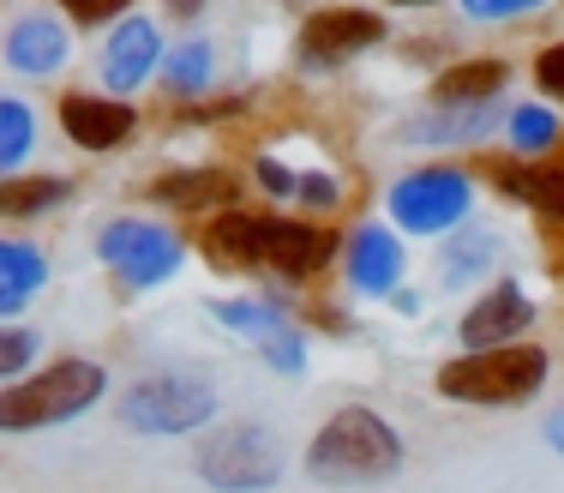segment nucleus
Listing matches in <instances>:
<instances>
[{
    "label": "nucleus",
    "mask_w": 564,
    "mask_h": 493,
    "mask_svg": "<svg viewBox=\"0 0 564 493\" xmlns=\"http://www.w3.org/2000/svg\"><path fill=\"white\" fill-rule=\"evenodd\" d=\"M402 458H409V446H402V433L379 409L343 404L318 421V433L306 439L301 463L318 487H372V482H391L402 470Z\"/></svg>",
    "instance_id": "obj_1"
},
{
    "label": "nucleus",
    "mask_w": 564,
    "mask_h": 493,
    "mask_svg": "<svg viewBox=\"0 0 564 493\" xmlns=\"http://www.w3.org/2000/svg\"><path fill=\"white\" fill-rule=\"evenodd\" d=\"M102 392H109V367L90 362V355H61L48 367H31L24 379L0 385V433L66 428L85 409H97Z\"/></svg>",
    "instance_id": "obj_2"
},
{
    "label": "nucleus",
    "mask_w": 564,
    "mask_h": 493,
    "mask_svg": "<svg viewBox=\"0 0 564 493\" xmlns=\"http://www.w3.org/2000/svg\"><path fill=\"white\" fill-rule=\"evenodd\" d=\"M553 355L541 343H510V350H463L438 367V397L468 409H522L546 392Z\"/></svg>",
    "instance_id": "obj_3"
},
{
    "label": "nucleus",
    "mask_w": 564,
    "mask_h": 493,
    "mask_svg": "<svg viewBox=\"0 0 564 493\" xmlns=\"http://www.w3.org/2000/svg\"><path fill=\"white\" fill-rule=\"evenodd\" d=\"M223 409V392L205 379V373H181V367H163V373H144L120 392L115 416L127 433H144V439H186V433H205Z\"/></svg>",
    "instance_id": "obj_4"
},
{
    "label": "nucleus",
    "mask_w": 564,
    "mask_h": 493,
    "mask_svg": "<svg viewBox=\"0 0 564 493\" xmlns=\"http://www.w3.org/2000/svg\"><path fill=\"white\" fill-rule=\"evenodd\" d=\"M193 470L217 493H271L282 482V470H289V451H282V439L264 421H223V428L198 439Z\"/></svg>",
    "instance_id": "obj_5"
},
{
    "label": "nucleus",
    "mask_w": 564,
    "mask_h": 493,
    "mask_svg": "<svg viewBox=\"0 0 564 493\" xmlns=\"http://www.w3.org/2000/svg\"><path fill=\"white\" fill-rule=\"evenodd\" d=\"M384 211H391V229L402 235H456L475 211V175L456 163H426V169H409V175L391 181L384 193Z\"/></svg>",
    "instance_id": "obj_6"
},
{
    "label": "nucleus",
    "mask_w": 564,
    "mask_h": 493,
    "mask_svg": "<svg viewBox=\"0 0 564 493\" xmlns=\"http://www.w3.org/2000/svg\"><path fill=\"white\" fill-rule=\"evenodd\" d=\"M97 259L120 277V289H156L181 271L186 259V235L151 217H115L97 235Z\"/></svg>",
    "instance_id": "obj_7"
},
{
    "label": "nucleus",
    "mask_w": 564,
    "mask_h": 493,
    "mask_svg": "<svg viewBox=\"0 0 564 493\" xmlns=\"http://www.w3.org/2000/svg\"><path fill=\"white\" fill-rule=\"evenodd\" d=\"M391 36L379 7H318L301 19V36H294V61L306 73H343L348 61L372 55V49Z\"/></svg>",
    "instance_id": "obj_8"
},
{
    "label": "nucleus",
    "mask_w": 564,
    "mask_h": 493,
    "mask_svg": "<svg viewBox=\"0 0 564 493\" xmlns=\"http://www.w3.org/2000/svg\"><path fill=\"white\" fill-rule=\"evenodd\" d=\"M210 313L223 319L228 337L252 343L271 373H282V379H301V373H306V337H301V325H294L276 301H264V296H217V301H210Z\"/></svg>",
    "instance_id": "obj_9"
},
{
    "label": "nucleus",
    "mask_w": 564,
    "mask_h": 493,
    "mask_svg": "<svg viewBox=\"0 0 564 493\" xmlns=\"http://www.w3.org/2000/svg\"><path fill=\"white\" fill-rule=\"evenodd\" d=\"M55 121L66 132V144H78V151H90V157H109L139 132V109L109 97V90H66Z\"/></svg>",
    "instance_id": "obj_10"
},
{
    "label": "nucleus",
    "mask_w": 564,
    "mask_h": 493,
    "mask_svg": "<svg viewBox=\"0 0 564 493\" xmlns=\"http://www.w3.org/2000/svg\"><path fill=\"white\" fill-rule=\"evenodd\" d=\"M534 325V301L522 296L517 277H499L492 289H480L468 301V313L456 319V337L463 350H510V343H529L522 331Z\"/></svg>",
    "instance_id": "obj_11"
},
{
    "label": "nucleus",
    "mask_w": 564,
    "mask_h": 493,
    "mask_svg": "<svg viewBox=\"0 0 564 493\" xmlns=\"http://www.w3.org/2000/svg\"><path fill=\"white\" fill-rule=\"evenodd\" d=\"M343 271H348V289L367 301H391L409 277V253H402V235L391 223H360L343 247Z\"/></svg>",
    "instance_id": "obj_12"
},
{
    "label": "nucleus",
    "mask_w": 564,
    "mask_h": 493,
    "mask_svg": "<svg viewBox=\"0 0 564 493\" xmlns=\"http://www.w3.org/2000/svg\"><path fill=\"white\" fill-rule=\"evenodd\" d=\"M337 229L313 217H271V235H264V271H276L282 283H313L318 271H330L337 259Z\"/></svg>",
    "instance_id": "obj_13"
},
{
    "label": "nucleus",
    "mask_w": 564,
    "mask_h": 493,
    "mask_svg": "<svg viewBox=\"0 0 564 493\" xmlns=\"http://www.w3.org/2000/svg\"><path fill=\"white\" fill-rule=\"evenodd\" d=\"M264 235H271V217H264V211H247V205L217 211V217H205V229H198V259L223 277L264 271Z\"/></svg>",
    "instance_id": "obj_14"
},
{
    "label": "nucleus",
    "mask_w": 564,
    "mask_h": 493,
    "mask_svg": "<svg viewBox=\"0 0 564 493\" xmlns=\"http://www.w3.org/2000/svg\"><path fill=\"white\" fill-rule=\"evenodd\" d=\"M163 31H156L151 19H120L115 31H109V43H102V85H109V97L120 103H132V90L139 85H151L156 78V66H163Z\"/></svg>",
    "instance_id": "obj_15"
},
{
    "label": "nucleus",
    "mask_w": 564,
    "mask_h": 493,
    "mask_svg": "<svg viewBox=\"0 0 564 493\" xmlns=\"http://www.w3.org/2000/svg\"><path fill=\"white\" fill-rule=\"evenodd\" d=\"M480 175L499 186L505 199L529 205L541 223L564 229V163H522V157H480Z\"/></svg>",
    "instance_id": "obj_16"
},
{
    "label": "nucleus",
    "mask_w": 564,
    "mask_h": 493,
    "mask_svg": "<svg viewBox=\"0 0 564 493\" xmlns=\"http://www.w3.org/2000/svg\"><path fill=\"white\" fill-rule=\"evenodd\" d=\"M0 55H7L12 73L48 78V73H61V66H66V55H73V31H66V19H55V12H24V19L7 24Z\"/></svg>",
    "instance_id": "obj_17"
},
{
    "label": "nucleus",
    "mask_w": 564,
    "mask_h": 493,
    "mask_svg": "<svg viewBox=\"0 0 564 493\" xmlns=\"http://www.w3.org/2000/svg\"><path fill=\"white\" fill-rule=\"evenodd\" d=\"M144 199L169 211H193V217H217V211L240 205V181L235 169H163L144 181Z\"/></svg>",
    "instance_id": "obj_18"
},
{
    "label": "nucleus",
    "mask_w": 564,
    "mask_h": 493,
    "mask_svg": "<svg viewBox=\"0 0 564 493\" xmlns=\"http://www.w3.org/2000/svg\"><path fill=\"white\" fill-rule=\"evenodd\" d=\"M510 85V61L499 55H475V61H456L445 73L433 78V109H487V103H499Z\"/></svg>",
    "instance_id": "obj_19"
},
{
    "label": "nucleus",
    "mask_w": 564,
    "mask_h": 493,
    "mask_svg": "<svg viewBox=\"0 0 564 493\" xmlns=\"http://www.w3.org/2000/svg\"><path fill=\"white\" fill-rule=\"evenodd\" d=\"M48 289V253L24 235H0V319L24 313Z\"/></svg>",
    "instance_id": "obj_20"
},
{
    "label": "nucleus",
    "mask_w": 564,
    "mask_h": 493,
    "mask_svg": "<svg viewBox=\"0 0 564 493\" xmlns=\"http://www.w3.org/2000/svg\"><path fill=\"white\" fill-rule=\"evenodd\" d=\"M156 78H163L169 97H205L210 85H217V49H210V36H174L163 49V66H156Z\"/></svg>",
    "instance_id": "obj_21"
},
{
    "label": "nucleus",
    "mask_w": 564,
    "mask_h": 493,
    "mask_svg": "<svg viewBox=\"0 0 564 493\" xmlns=\"http://www.w3.org/2000/svg\"><path fill=\"white\" fill-rule=\"evenodd\" d=\"M73 199V181L66 175H7L0 181V217L7 223H31V217H48Z\"/></svg>",
    "instance_id": "obj_22"
},
{
    "label": "nucleus",
    "mask_w": 564,
    "mask_h": 493,
    "mask_svg": "<svg viewBox=\"0 0 564 493\" xmlns=\"http://www.w3.org/2000/svg\"><path fill=\"white\" fill-rule=\"evenodd\" d=\"M505 139H510V157L541 163V157L564 139V121H558L553 103H517V109L505 115Z\"/></svg>",
    "instance_id": "obj_23"
},
{
    "label": "nucleus",
    "mask_w": 564,
    "mask_h": 493,
    "mask_svg": "<svg viewBox=\"0 0 564 493\" xmlns=\"http://www.w3.org/2000/svg\"><path fill=\"white\" fill-rule=\"evenodd\" d=\"M492 265H499V235H487V229H456L451 247H445V259H438V283H445V289H463V283H475V277H487Z\"/></svg>",
    "instance_id": "obj_24"
},
{
    "label": "nucleus",
    "mask_w": 564,
    "mask_h": 493,
    "mask_svg": "<svg viewBox=\"0 0 564 493\" xmlns=\"http://www.w3.org/2000/svg\"><path fill=\"white\" fill-rule=\"evenodd\" d=\"M492 109H499V103H487V109H438V115H426V121H414L409 132H397V139L402 144H475L480 127L492 121Z\"/></svg>",
    "instance_id": "obj_25"
},
{
    "label": "nucleus",
    "mask_w": 564,
    "mask_h": 493,
    "mask_svg": "<svg viewBox=\"0 0 564 493\" xmlns=\"http://www.w3.org/2000/svg\"><path fill=\"white\" fill-rule=\"evenodd\" d=\"M36 151V109L24 97H0V181L19 175V163Z\"/></svg>",
    "instance_id": "obj_26"
},
{
    "label": "nucleus",
    "mask_w": 564,
    "mask_h": 493,
    "mask_svg": "<svg viewBox=\"0 0 564 493\" xmlns=\"http://www.w3.org/2000/svg\"><path fill=\"white\" fill-rule=\"evenodd\" d=\"M43 355V331L36 325H0V385L24 379Z\"/></svg>",
    "instance_id": "obj_27"
},
{
    "label": "nucleus",
    "mask_w": 564,
    "mask_h": 493,
    "mask_svg": "<svg viewBox=\"0 0 564 493\" xmlns=\"http://www.w3.org/2000/svg\"><path fill=\"white\" fill-rule=\"evenodd\" d=\"M294 205H306V211H337L343 205V181L337 175H325V169H294Z\"/></svg>",
    "instance_id": "obj_28"
},
{
    "label": "nucleus",
    "mask_w": 564,
    "mask_h": 493,
    "mask_svg": "<svg viewBox=\"0 0 564 493\" xmlns=\"http://www.w3.org/2000/svg\"><path fill=\"white\" fill-rule=\"evenodd\" d=\"M139 0H61V19L66 24H120L132 19Z\"/></svg>",
    "instance_id": "obj_29"
},
{
    "label": "nucleus",
    "mask_w": 564,
    "mask_h": 493,
    "mask_svg": "<svg viewBox=\"0 0 564 493\" xmlns=\"http://www.w3.org/2000/svg\"><path fill=\"white\" fill-rule=\"evenodd\" d=\"M475 24H499V19H522V12H541L553 0H456Z\"/></svg>",
    "instance_id": "obj_30"
},
{
    "label": "nucleus",
    "mask_w": 564,
    "mask_h": 493,
    "mask_svg": "<svg viewBox=\"0 0 564 493\" xmlns=\"http://www.w3.org/2000/svg\"><path fill=\"white\" fill-rule=\"evenodd\" d=\"M529 73H534V85H541L546 103H564V43H546Z\"/></svg>",
    "instance_id": "obj_31"
},
{
    "label": "nucleus",
    "mask_w": 564,
    "mask_h": 493,
    "mask_svg": "<svg viewBox=\"0 0 564 493\" xmlns=\"http://www.w3.org/2000/svg\"><path fill=\"white\" fill-rule=\"evenodd\" d=\"M252 175H259V186H264L271 199H294V169L282 163V157H271V151H264L259 163H252Z\"/></svg>",
    "instance_id": "obj_32"
},
{
    "label": "nucleus",
    "mask_w": 564,
    "mask_h": 493,
    "mask_svg": "<svg viewBox=\"0 0 564 493\" xmlns=\"http://www.w3.org/2000/svg\"><path fill=\"white\" fill-rule=\"evenodd\" d=\"M541 433H546V446H553L558 458H564V404L553 409V416H546V428H541Z\"/></svg>",
    "instance_id": "obj_33"
},
{
    "label": "nucleus",
    "mask_w": 564,
    "mask_h": 493,
    "mask_svg": "<svg viewBox=\"0 0 564 493\" xmlns=\"http://www.w3.org/2000/svg\"><path fill=\"white\" fill-rule=\"evenodd\" d=\"M384 7H438V0H384Z\"/></svg>",
    "instance_id": "obj_34"
}]
</instances>
